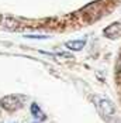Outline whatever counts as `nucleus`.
<instances>
[{
	"mask_svg": "<svg viewBox=\"0 0 121 123\" xmlns=\"http://www.w3.org/2000/svg\"><path fill=\"white\" fill-rule=\"evenodd\" d=\"M0 105L6 111H16L23 105V100L17 95H9V96H4L3 99H0Z\"/></svg>",
	"mask_w": 121,
	"mask_h": 123,
	"instance_id": "obj_1",
	"label": "nucleus"
},
{
	"mask_svg": "<svg viewBox=\"0 0 121 123\" xmlns=\"http://www.w3.org/2000/svg\"><path fill=\"white\" fill-rule=\"evenodd\" d=\"M99 112L107 120H110V117H113L116 115V106H114V103L111 100H109V99H100L99 100Z\"/></svg>",
	"mask_w": 121,
	"mask_h": 123,
	"instance_id": "obj_2",
	"label": "nucleus"
},
{
	"mask_svg": "<svg viewBox=\"0 0 121 123\" xmlns=\"http://www.w3.org/2000/svg\"><path fill=\"white\" fill-rule=\"evenodd\" d=\"M104 36L109 37L110 40H116L121 37V23H113L104 30Z\"/></svg>",
	"mask_w": 121,
	"mask_h": 123,
	"instance_id": "obj_3",
	"label": "nucleus"
},
{
	"mask_svg": "<svg viewBox=\"0 0 121 123\" xmlns=\"http://www.w3.org/2000/svg\"><path fill=\"white\" fill-rule=\"evenodd\" d=\"M65 45L71 51H80L86 45V40H72V41H68Z\"/></svg>",
	"mask_w": 121,
	"mask_h": 123,
	"instance_id": "obj_4",
	"label": "nucleus"
},
{
	"mask_svg": "<svg viewBox=\"0 0 121 123\" xmlns=\"http://www.w3.org/2000/svg\"><path fill=\"white\" fill-rule=\"evenodd\" d=\"M31 113H33V116L37 117V119H39V120H45V113L41 111V108L37 105V103H33L31 105Z\"/></svg>",
	"mask_w": 121,
	"mask_h": 123,
	"instance_id": "obj_5",
	"label": "nucleus"
},
{
	"mask_svg": "<svg viewBox=\"0 0 121 123\" xmlns=\"http://www.w3.org/2000/svg\"><path fill=\"white\" fill-rule=\"evenodd\" d=\"M1 21H3V24H0L1 28H6V30H11L14 27H17V23L16 21H13L10 18H1Z\"/></svg>",
	"mask_w": 121,
	"mask_h": 123,
	"instance_id": "obj_6",
	"label": "nucleus"
},
{
	"mask_svg": "<svg viewBox=\"0 0 121 123\" xmlns=\"http://www.w3.org/2000/svg\"><path fill=\"white\" fill-rule=\"evenodd\" d=\"M30 38H45V36H28Z\"/></svg>",
	"mask_w": 121,
	"mask_h": 123,
	"instance_id": "obj_7",
	"label": "nucleus"
},
{
	"mask_svg": "<svg viewBox=\"0 0 121 123\" xmlns=\"http://www.w3.org/2000/svg\"><path fill=\"white\" fill-rule=\"evenodd\" d=\"M120 69H121V64H120Z\"/></svg>",
	"mask_w": 121,
	"mask_h": 123,
	"instance_id": "obj_8",
	"label": "nucleus"
}]
</instances>
